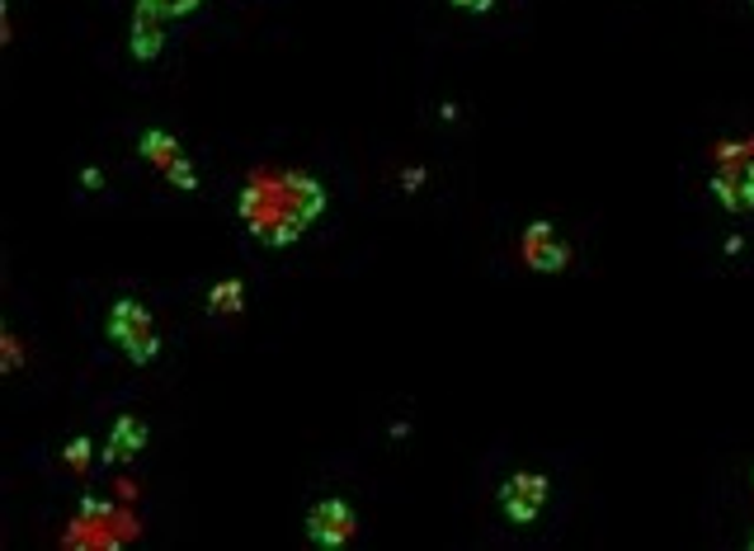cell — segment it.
<instances>
[{
	"label": "cell",
	"instance_id": "1",
	"mask_svg": "<svg viewBox=\"0 0 754 551\" xmlns=\"http://www.w3.org/2000/svg\"><path fill=\"white\" fill-rule=\"evenodd\" d=\"M109 340L128 353V359L142 368L161 353V340H156V325H151V311L132 298H118L109 311Z\"/></svg>",
	"mask_w": 754,
	"mask_h": 551
},
{
	"label": "cell",
	"instance_id": "2",
	"mask_svg": "<svg viewBox=\"0 0 754 551\" xmlns=\"http://www.w3.org/2000/svg\"><path fill=\"white\" fill-rule=\"evenodd\" d=\"M354 533H359V519H354V509L345 504V500H316L311 504V514H307V538L316 542V547H345V542H354Z\"/></svg>",
	"mask_w": 754,
	"mask_h": 551
},
{
	"label": "cell",
	"instance_id": "3",
	"mask_svg": "<svg viewBox=\"0 0 754 551\" xmlns=\"http://www.w3.org/2000/svg\"><path fill=\"white\" fill-rule=\"evenodd\" d=\"M284 212V193H279V180H250L246 184V193H241V222H246V231L250 236H269V227H274V218Z\"/></svg>",
	"mask_w": 754,
	"mask_h": 551
},
{
	"label": "cell",
	"instance_id": "4",
	"mask_svg": "<svg viewBox=\"0 0 754 551\" xmlns=\"http://www.w3.org/2000/svg\"><path fill=\"white\" fill-rule=\"evenodd\" d=\"M500 504H505V514L514 523H533L538 519V509L547 504V477H528V471L509 477L505 490H500Z\"/></svg>",
	"mask_w": 754,
	"mask_h": 551
},
{
	"label": "cell",
	"instance_id": "5",
	"mask_svg": "<svg viewBox=\"0 0 754 551\" xmlns=\"http://www.w3.org/2000/svg\"><path fill=\"white\" fill-rule=\"evenodd\" d=\"M279 193H284V203L292 208V212H302L307 222H316L326 212V189H321V180H311V174H302V170H284L279 174Z\"/></svg>",
	"mask_w": 754,
	"mask_h": 551
},
{
	"label": "cell",
	"instance_id": "6",
	"mask_svg": "<svg viewBox=\"0 0 754 551\" xmlns=\"http://www.w3.org/2000/svg\"><path fill=\"white\" fill-rule=\"evenodd\" d=\"M524 260L538 273H557V269L571 264V250L552 241V222H533L528 236H524Z\"/></svg>",
	"mask_w": 754,
	"mask_h": 551
},
{
	"label": "cell",
	"instance_id": "7",
	"mask_svg": "<svg viewBox=\"0 0 754 551\" xmlns=\"http://www.w3.org/2000/svg\"><path fill=\"white\" fill-rule=\"evenodd\" d=\"M166 48V14H156L147 6L132 10V57L137 62H151Z\"/></svg>",
	"mask_w": 754,
	"mask_h": 551
},
{
	"label": "cell",
	"instance_id": "8",
	"mask_svg": "<svg viewBox=\"0 0 754 551\" xmlns=\"http://www.w3.org/2000/svg\"><path fill=\"white\" fill-rule=\"evenodd\" d=\"M142 448H147V424L137 420V415H123V420H113L109 443H105V452H99V458L113 467V462H132Z\"/></svg>",
	"mask_w": 754,
	"mask_h": 551
},
{
	"label": "cell",
	"instance_id": "9",
	"mask_svg": "<svg viewBox=\"0 0 754 551\" xmlns=\"http://www.w3.org/2000/svg\"><path fill=\"white\" fill-rule=\"evenodd\" d=\"M137 151H142V161H151L156 170H166L175 156H185L180 151V142H175L170 132H161V128H147L142 137H137Z\"/></svg>",
	"mask_w": 754,
	"mask_h": 551
},
{
	"label": "cell",
	"instance_id": "10",
	"mask_svg": "<svg viewBox=\"0 0 754 551\" xmlns=\"http://www.w3.org/2000/svg\"><path fill=\"white\" fill-rule=\"evenodd\" d=\"M307 227H311V222L302 218V212H292V208L284 203V212H279V218H274V227H269V236H265V246H279V250H284V246H292V241H297V236H302Z\"/></svg>",
	"mask_w": 754,
	"mask_h": 551
},
{
	"label": "cell",
	"instance_id": "11",
	"mask_svg": "<svg viewBox=\"0 0 754 551\" xmlns=\"http://www.w3.org/2000/svg\"><path fill=\"white\" fill-rule=\"evenodd\" d=\"M241 298H246L241 279H231V283H217V288H212V298H208V311H212V317H227V311H241Z\"/></svg>",
	"mask_w": 754,
	"mask_h": 551
},
{
	"label": "cell",
	"instance_id": "12",
	"mask_svg": "<svg viewBox=\"0 0 754 551\" xmlns=\"http://www.w3.org/2000/svg\"><path fill=\"white\" fill-rule=\"evenodd\" d=\"M166 180L175 184V189H185V193H194L198 189V174H194V166H189V156H175V161L161 170Z\"/></svg>",
	"mask_w": 754,
	"mask_h": 551
},
{
	"label": "cell",
	"instance_id": "13",
	"mask_svg": "<svg viewBox=\"0 0 754 551\" xmlns=\"http://www.w3.org/2000/svg\"><path fill=\"white\" fill-rule=\"evenodd\" d=\"M62 462L76 467V471H86V467H90V439H71V443L62 448Z\"/></svg>",
	"mask_w": 754,
	"mask_h": 551
},
{
	"label": "cell",
	"instance_id": "14",
	"mask_svg": "<svg viewBox=\"0 0 754 551\" xmlns=\"http://www.w3.org/2000/svg\"><path fill=\"white\" fill-rule=\"evenodd\" d=\"M137 6H147V10H156V14H189V10H198V0H137Z\"/></svg>",
	"mask_w": 754,
	"mask_h": 551
},
{
	"label": "cell",
	"instance_id": "15",
	"mask_svg": "<svg viewBox=\"0 0 754 551\" xmlns=\"http://www.w3.org/2000/svg\"><path fill=\"white\" fill-rule=\"evenodd\" d=\"M453 6H463V10H476V14H482V10H490V6H495V0H453Z\"/></svg>",
	"mask_w": 754,
	"mask_h": 551
}]
</instances>
